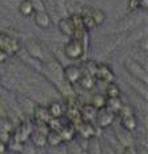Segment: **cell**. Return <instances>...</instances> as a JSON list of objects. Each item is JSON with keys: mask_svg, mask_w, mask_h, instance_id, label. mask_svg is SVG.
Returning a JSON list of instances; mask_svg holds the SVG:
<instances>
[{"mask_svg": "<svg viewBox=\"0 0 148 154\" xmlns=\"http://www.w3.org/2000/svg\"><path fill=\"white\" fill-rule=\"evenodd\" d=\"M76 133H79L85 140H90L91 137L96 135V129L92 125V122H80L76 126Z\"/></svg>", "mask_w": 148, "mask_h": 154, "instance_id": "7", "label": "cell"}, {"mask_svg": "<svg viewBox=\"0 0 148 154\" xmlns=\"http://www.w3.org/2000/svg\"><path fill=\"white\" fill-rule=\"evenodd\" d=\"M119 114L121 118V125H123L124 129L128 130V131H134L136 129V126H138V122H136V118H135V115L132 114L131 109L124 105L123 107H121V110L119 111Z\"/></svg>", "mask_w": 148, "mask_h": 154, "instance_id": "2", "label": "cell"}, {"mask_svg": "<svg viewBox=\"0 0 148 154\" xmlns=\"http://www.w3.org/2000/svg\"><path fill=\"white\" fill-rule=\"evenodd\" d=\"M88 14L92 16V19H93V22L96 23V26H100V24L104 23L105 15H104V12H103L102 10H99V8H91Z\"/></svg>", "mask_w": 148, "mask_h": 154, "instance_id": "22", "label": "cell"}, {"mask_svg": "<svg viewBox=\"0 0 148 154\" xmlns=\"http://www.w3.org/2000/svg\"><path fill=\"white\" fill-rule=\"evenodd\" d=\"M59 133H60L63 142H72L73 138H75V135L78 134V133H76L75 125H72L71 122H68L67 125H63V127L59 130Z\"/></svg>", "mask_w": 148, "mask_h": 154, "instance_id": "11", "label": "cell"}, {"mask_svg": "<svg viewBox=\"0 0 148 154\" xmlns=\"http://www.w3.org/2000/svg\"><path fill=\"white\" fill-rule=\"evenodd\" d=\"M95 81H96V79H95V76H92L91 74L83 72L78 83L80 85L81 87L84 88V90L90 91V90H92V88L95 87V85H96V82H95Z\"/></svg>", "mask_w": 148, "mask_h": 154, "instance_id": "14", "label": "cell"}, {"mask_svg": "<svg viewBox=\"0 0 148 154\" xmlns=\"http://www.w3.org/2000/svg\"><path fill=\"white\" fill-rule=\"evenodd\" d=\"M0 48H3L8 55H12L19 50V42L5 34H0Z\"/></svg>", "mask_w": 148, "mask_h": 154, "instance_id": "5", "label": "cell"}, {"mask_svg": "<svg viewBox=\"0 0 148 154\" xmlns=\"http://www.w3.org/2000/svg\"><path fill=\"white\" fill-rule=\"evenodd\" d=\"M123 154H138V152H136V149L134 146H127L126 149H124Z\"/></svg>", "mask_w": 148, "mask_h": 154, "instance_id": "30", "label": "cell"}, {"mask_svg": "<svg viewBox=\"0 0 148 154\" xmlns=\"http://www.w3.org/2000/svg\"><path fill=\"white\" fill-rule=\"evenodd\" d=\"M105 102H107V97H105L104 94H100L99 93V94H95V95H93L91 105H92L95 109L100 110V109H104L105 107Z\"/></svg>", "mask_w": 148, "mask_h": 154, "instance_id": "23", "label": "cell"}, {"mask_svg": "<svg viewBox=\"0 0 148 154\" xmlns=\"http://www.w3.org/2000/svg\"><path fill=\"white\" fill-rule=\"evenodd\" d=\"M59 29H60V32L63 35H66V36H70V38H73L75 36V26H73L72 20L70 19V17H63V19H60V22H59Z\"/></svg>", "mask_w": 148, "mask_h": 154, "instance_id": "10", "label": "cell"}, {"mask_svg": "<svg viewBox=\"0 0 148 154\" xmlns=\"http://www.w3.org/2000/svg\"><path fill=\"white\" fill-rule=\"evenodd\" d=\"M7 149H10L11 152L19 153L23 150V142H20L17 140H15L13 137H11V140L8 141V143H7Z\"/></svg>", "mask_w": 148, "mask_h": 154, "instance_id": "27", "label": "cell"}, {"mask_svg": "<svg viewBox=\"0 0 148 154\" xmlns=\"http://www.w3.org/2000/svg\"><path fill=\"white\" fill-rule=\"evenodd\" d=\"M81 74H83V71H81L80 67L73 66V64L64 69V75H66V79L70 82L71 85L78 83L79 79H80V76H81Z\"/></svg>", "mask_w": 148, "mask_h": 154, "instance_id": "8", "label": "cell"}, {"mask_svg": "<svg viewBox=\"0 0 148 154\" xmlns=\"http://www.w3.org/2000/svg\"><path fill=\"white\" fill-rule=\"evenodd\" d=\"M64 123L61 122V118H49V121L47 122V126H48V130H55V131H59V130L63 127Z\"/></svg>", "mask_w": 148, "mask_h": 154, "instance_id": "26", "label": "cell"}, {"mask_svg": "<svg viewBox=\"0 0 148 154\" xmlns=\"http://www.w3.org/2000/svg\"><path fill=\"white\" fill-rule=\"evenodd\" d=\"M138 7H140V2L139 0H129V8L131 10H136Z\"/></svg>", "mask_w": 148, "mask_h": 154, "instance_id": "31", "label": "cell"}, {"mask_svg": "<svg viewBox=\"0 0 148 154\" xmlns=\"http://www.w3.org/2000/svg\"><path fill=\"white\" fill-rule=\"evenodd\" d=\"M7 58H8V54L3 48H0V64L4 63V62L7 60Z\"/></svg>", "mask_w": 148, "mask_h": 154, "instance_id": "29", "label": "cell"}, {"mask_svg": "<svg viewBox=\"0 0 148 154\" xmlns=\"http://www.w3.org/2000/svg\"><path fill=\"white\" fill-rule=\"evenodd\" d=\"M81 22H83V27H84V29H93L95 27H97L96 23L93 22L92 16H91L88 12L81 15Z\"/></svg>", "mask_w": 148, "mask_h": 154, "instance_id": "25", "label": "cell"}, {"mask_svg": "<svg viewBox=\"0 0 148 154\" xmlns=\"http://www.w3.org/2000/svg\"><path fill=\"white\" fill-rule=\"evenodd\" d=\"M64 52H66L67 58L72 59V60L80 59L83 54H84V43H83L81 39L72 38V39L66 44V47H64Z\"/></svg>", "mask_w": 148, "mask_h": 154, "instance_id": "1", "label": "cell"}, {"mask_svg": "<svg viewBox=\"0 0 148 154\" xmlns=\"http://www.w3.org/2000/svg\"><path fill=\"white\" fill-rule=\"evenodd\" d=\"M29 133H31V129H29V126L24 125V123H22V125L17 127L16 130H15V134L12 135V137L15 138V140L20 141V142H24L29 137Z\"/></svg>", "mask_w": 148, "mask_h": 154, "instance_id": "17", "label": "cell"}, {"mask_svg": "<svg viewBox=\"0 0 148 154\" xmlns=\"http://www.w3.org/2000/svg\"><path fill=\"white\" fill-rule=\"evenodd\" d=\"M124 66H126V69L128 70L129 72L132 74V75L138 76L139 79H143L144 78V81H147V75H146V72H144L146 70H144L139 63H136L135 60H131V59H128V60L124 63Z\"/></svg>", "mask_w": 148, "mask_h": 154, "instance_id": "9", "label": "cell"}, {"mask_svg": "<svg viewBox=\"0 0 148 154\" xmlns=\"http://www.w3.org/2000/svg\"><path fill=\"white\" fill-rule=\"evenodd\" d=\"M35 23L39 26L40 28H48L51 26V17L46 11H36L35 14Z\"/></svg>", "mask_w": 148, "mask_h": 154, "instance_id": "12", "label": "cell"}, {"mask_svg": "<svg viewBox=\"0 0 148 154\" xmlns=\"http://www.w3.org/2000/svg\"><path fill=\"white\" fill-rule=\"evenodd\" d=\"M34 118H35V122H41V123H47L51 118L47 107H43V106H37L35 109V112H34Z\"/></svg>", "mask_w": 148, "mask_h": 154, "instance_id": "15", "label": "cell"}, {"mask_svg": "<svg viewBox=\"0 0 148 154\" xmlns=\"http://www.w3.org/2000/svg\"><path fill=\"white\" fill-rule=\"evenodd\" d=\"M97 114V109H95L91 103L83 105L80 107V118L81 122H95V118Z\"/></svg>", "mask_w": 148, "mask_h": 154, "instance_id": "6", "label": "cell"}, {"mask_svg": "<svg viewBox=\"0 0 148 154\" xmlns=\"http://www.w3.org/2000/svg\"><path fill=\"white\" fill-rule=\"evenodd\" d=\"M19 12L23 15V16L28 17L31 16L32 14L35 12L34 4H32V0H22L19 4Z\"/></svg>", "mask_w": 148, "mask_h": 154, "instance_id": "19", "label": "cell"}, {"mask_svg": "<svg viewBox=\"0 0 148 154\" xmlns=\"http://www.w3.org/2000/svg\"><path fill=\"white\" fill-rule=\"evenodd\" d=\"M95 79H99L102 82H114L115 81V74L111 70L108 64L104 63H96V69H95Z\"/></svg>", "mask_w": 148, "mask_h": 154, "instance_id": "3", "label": "cell"}, {"mask_svg": "<svg viewBox=\"0 0 148 154\" xmlns=\"http://www.w3.org/2000/svg\"><path fill=\"white\" fill-rule=\"evenodd\" d=\"M121 94L120 87L115 82H108L105 87V97L107 98H119Z\"/></svg>", "mask_w": 148, "mask_h": 154, "instance_id": "20", "label": "cell"}, {"mask_svg": "<svg viewBox=\"0 0 148 154\" xmlns=\"http://www.w3.org/2000/svg\"><path fill=\"white\" fill-rule=\"evenodd\" d=\"M102 150H100V145H99V141H97L96 135L91 137L88 140V154H100Z\"/></svg>", "mask_w": 148, "mask_h": 154, "instance_id": "24", "label": "cell"}, {"mask_svg": "<svg viewBox=\"0 0 148 154\" xmlns=\"http://www.w3.org/2000/svg\"><path fill=\"white\" fill-rule=\"evenodd\" d=\"M123 102L120 100V97L119 98H107V102H105V109L109 111H112L114 114H119V111L121 110L123 107Z\"/></svg>", "mask_w": 148, "mask_h": 154, "instance_id": "18", "label": "cell"}, {"mask_svg": "<svg viewBox=\"0 0 148 154\" xmlns=\"http://www.w3.org/2000/svg\"><path fill=\"white\" fill-rule=\"evenodd\" d=\"M7 145L3 143V142H0V154H5V152H7Z\"/></svg>", "mask_w": 148, "mask_h": 154, "instance_id": "32", "label": "cell"}, {"mask_svg": "<svg viewBox=\"0 0 148 154\" xmlns=\"http://www.w3.org/2000/svg\"><path fill=\"white\" fill-rule=\"evenodd\" d=\"M29 138H31L32 143L37 147H44L47 146V138L44 133L39 131V130H31L29 133Z\"/></svg>", "mask_w": 148, "mask_h": 154, "instance_id": "13", "label": "cell"}, {"mask_svg": "<svg viewBox=\"0 0 148 154\" xmlns=\"http://www.w3.org/2000/svg\"><path fill=\"white\" fill-rule=\"evenodd\" d=\"M115 117H116V114H114L112 111L107 110V109H100V110H97V114H96V118H95V122H96V125L99 127H108L111 126L112 123H114L115 121Z\"/></svg>", "mask_w": 148, "mask_h": 154, "instance_id": "4", "label": "cell"}, {"mask_svg": "<svg viewBox=\"0 0 148 154\" xmlns=\"http://www.w3.org/2000/svg\"><path fill=\"white\" fill-rule=\"evenodd\" d=\"M11 137H12L11 131H7V130H1V129H0V142H3V143L7 145L8 141L11 140Z\"/></svg>", "mask_w": 148, "mask_h": 154, "instance_id": "28", "label": "cell"}, {"mask_svg": "<svg viewBox=\"0 0 148 154\" xmlns=\"http://www.w3.org/2000/svg\"><path fill=\"white\" fill-rule=\"evenodd\" d=\"M47 110H48L49 115H51L52 118H61L63 117V114H64L63 107H61V105L59 102H52L51 105L48 106Z\"/></svg>", "mask_w": 148, "mask_h": 154, "instance_id": "21", "label": "cell"}, {"mask_svg": "<svg viewBox=\"0 0 148 154\" xmlns=\"http://www.w3.org/2000/svg\"><path fill=\"white\" fill-rule=\"evenodd\" d=\"M46 138H47V145L49 146H60L63 143V140H61V135L59 131H55V130H48L46 134Z\"/></svg>", "mask_w": 148, "mask_h": 154, "instance_id": "16", "label": "cell"}]
</instances>
